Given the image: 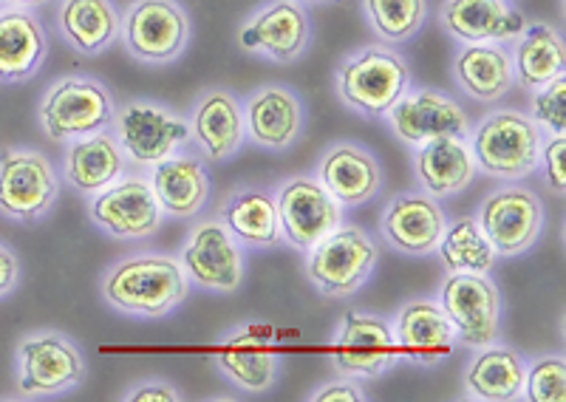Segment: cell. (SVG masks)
I'll list each match as a JSON object with an SVG mask.
<instances>
[{
    "mask_svg": "<svg viewBox=\"0 0 566 402\" xmlns=\"http://www.w3.org/2000/svg\"><path fill=\"white\" fill-rule=\"evenodd\" d=\"M439 255L448 273H490L495 264V250L482 233L476 219H459L448 224L439 241Z\"/></svg>",
    "mask_w": 566,
    "mask_h": 402,
    "instance_id": "obj_35",
    "label": "cell"
},
{
    "mask_svg": "<svg viewBox=\"0 0 566 402\" xmlns=\"http://www.w3.org/2000/svg\"><path fill=\"white\" fill-rule=\"evenodd\" d=\"M241 108L247 139H252L258 148L286 150L303 137L306 110L290 85H261Z\"/></svg>",
    "mask_w": 566,
    "mask_h": 402,
    "instance_id": "obj_20",
    "label": "cell"
},
{
    "mask_svg": "<svg viewBox=\"0 0 566 402\" xmlns=\"http://www.w3.org/2000/svg\"><path fill=\"white\" fill-rule=\"evenodd\" d=\"M193 23L179 0H130L123 14L125 52L142 65L176 63L190 46Z\"/></svg>",
    "mask_w": 566,
    "mask_h": 402,
    "instance_id": "obj_6",
    "label": "cell"
},
{
    "mask_svg": "<svg viewBox=\"0 0 566 402\" xmlns=\"http://www.w3.org/2000/svg\"><path fill=\"white\" fill-rule=\"evenodd\" d=\"M541 142V128L530 114L499 108L476 125L468 145L476 168L502 182H518L538 170Z\"/></svg>",
    "mask_w": 566,
    "mask_h": 402,
    "instance_id": "obj_3",
    "label": "cell"
},
{
    "mask_svg": "<svg viewBox=\"0 0 566 402\" xmlns=\"http://www.w3.org/2000/svg\"><path fill=\"white\" fill-rule=\"evenodd\" d=\"M476 159L464 137H439L419 145L413 154V173L419 188L433 199L457 195L476 179Z\"/></svg>",
    "mask_w": 566,
    "mask_h": 402,
    "instance_id": "obj_26",
    "label": "cell"
},
{
    "mask_svg": "<svg viewBox=\"0 0 566 402\" xmlns=\"http://www.w3.org/2000/svg\"><path fill=\"white\" fill-rule=\"evenodd\" d=\"M510 52L513 80L524 92H538L541 85L553 83L566 68L564 34L549 23H527L524 32L513 40Z\"/></svg>",
    "mask_w": 566,
    "mask_h": 402,
    "instance_id": "obj_30",
    "label": "cell"
},
{
    "mask_svg": "<svg viewBox=\"0 0 566 402\" xmlns=\"http://www.w3.org/2000/svg\"><path fill=\"white\" fill-rule=\"evenodd\" d=\"M428 7V0H363V14L386 46H406L422 34Z\"/></svg>",
    "mask_w": 566,
    "mask_h": 402,
    "instance_id": "obj_34",
    "label": "cell"
},
{
    "mask_svg": "<svg viewBox=\"0 0 566 402\" xmlns=\"http://www.w3.org/2000/svg\"><path fill=\"white\" fill-rule=\"evenodd\" d=\"M277 215H281L283 239L295 250H312L323 235L340 224V204L328 190L310 176H295L277 188Z\"/></svg>",
    "mask_w": 566,
    "mask_h": 402,
    "instance_id": "obj_18",
    "label": "cell"
},
{
    "mask_svg": "<svg viewBox=\"0 0 566 402\" xmlns=\"http://www.w3.org/2000/svg\"><path fill=\"white\" fill-rule=\"evenodd\" d=\"M317 182L340 208H363L382 188V170L371 150L354 142H337L328 148L317 168Z\"/></svg>",
    "mask_w": 566,
    "mask_h": 402,
    "instance_id": "obj_24",
    "label": "cell"
},
{
    "mask_svg": "<svg viewBox=\"0 0 566 402\" xmlns=\"http://www.w3.org/2000/svg\"><path fill=\"white\" fill-rule=\"evenodd\" d=\"M439 27L459 43H513L527 18L507 0H444Z\"/></svg>",
    "mask_w": 566,
    "mask_h": 402,
    "instance_id": "obj_21",
    "label": "cell"
},
{
    "mask_svg": "<svg viewBox=\"0 0 566 402\" xmlns=\"http://www.w3.org/2000/svg\"><path fill=\"white\" fill-rule=\"evenodd\" d=\"M190 137L196 139L210 162H230L247 142L244 108L227 88H207L193 105Z\"/></svg>",
    "mask_w": 566,
    "mask_h": 402,
    "instance_id": "obj_23",
    "label": "cell"
},
{
    "mask_svg": "<svg viewBox=\"0 0 566 402\" xmlns=\"http://www.w3.org/2000/svg\"><path fill=\"white\" fill-rule=\"evenodd\" d=\"M394 338L399 351L422 369H433L453 355L459 338L451 318L437 300H411L399 309Z\"/></svg>",
    "mask_w": 566,
    "mask_h": 402,
    "instance_id": "obj_22",
    "label": "cell"
},
{
    "mask_svg": "<svg viewBox=\"0 0 566 402\" xmlns=\"http://www.w3.org/2000/svg\"><path fill=\"white\" fill-rule=\"evenodd\" d=\"M453 80L476 103H499L515 85L504 43H462L453 57Z\"/></svg>",
    "mask_w": 566,
    "mask_h": 402,
    "instance_id": "obj_28",
    "label": "cell"
},
{
    "mask_svg": "<svg viewBox=\"0 0 566 402\" xmlns=\"http://www.w3.org/2000/svg\"><path fill=\"white\" fill-rule=\"evenodd\" d=\"M88 215L103 233L125 241L148 239L165 221V210H161L154 188L142 176L125 179V182L116 179L114 184L94 193L88 204Z\"/></svg>",
    "mask_w": 566,
    "mask_h": 402,
    "instance_id": "obj_14",
    "label": "cell"
},
{
    "mask_svg": "<svg viewBox=\"0 0 566 402\" xmlns=\"http://www.w3.org/2000/svg\"><path fill=\"white\" fill-rule=\"evenodd\" d=\"M564 154H566V137H549L547 142H541L538 154V168L544 170L549 190L558 195L566 193V168H564Z\"/></svg>",
    "mask_w": 566,
    "mask_h": 402,
    "instance_id": "obj_38",
    "label": "cell"
},
{
    "mask_svg": "<svg viewBox=\"0 0 566 402\" xmlns=\"http://www.w3.org/2000/svg\"><path fill=\"white\" fill-rule=\"evenodd\" d=\"M125 170V154L108 130L74 139L65 150V182L85 195H94L114 184Z\"/></svg>",
    "mask_w": 566,
    "mask_h": 402,
    "instance_id": "obj_31",
    "label": "cell"
},
{
    "mask_svg": "<svg viewBox=\"0 0 566 402\" xmlns=\"http://www.w3.org/2000/svg\"><path fill=\"white\" fill-rule=\"evenodd\" d=\"M221 224L239 244L258 250L277 247L283 241L275 195L258 188L235 190L221 204Z\"/></svg>",
    "mask_w": 566,
    "mask_h": 402,
    "instance_id": "obj_33",
    "label": "cell"
},
{
    "mask_svg": "<svg viewBox=\"0 0 566 402\" xmlns=\"http://www.w3.org/2000/svg\"><path fill=\"white\" fill-rule=\"evenodd\" d=\"M187 278L210 293H235L244 281V255L239 241L221 221H205L187 235L179 255Z\"/></svg>",
    "mask_w": 566,
    "mask_h": 402,
    "instance_id": "obj_15",
    "label": "cell"
},
{
    "mask_svg": "<svg viewBox=\"0 0 566 402\" xmlns=\"http://www.w3.org/2000/svg\"><path fill=\"white\" fill-rule=\"evenodd\" d=\"M54 18L65 43L83 57L105 54L123 32L116 0H60Z\"/></svg>",
    "mask_w": 566,
    "mask_h": 402,
    "instance_id": "obj_27",
    "label": "cell"
},
{
    "mask_svg": "<svg viewBox=\"0 0 566 402\" xmlns=\"http://www.w3.org/2000/svg\"><path fill=\"white\" fill-rule=\"evenodd\" d=\"M9 3L18 9H32V7H43V3H49V0H9Z\"/></svg>",
    "mask_w": 566,
    "mask_h": 402,
    "instance_id": "obj_42",
    "label": "cell"
},
{
    "mask_svg": "<svg viewBox=\"0 0 566 402\" xmlns=\"http://www.w3.org/2000/svg\"><path fill=\"white\" fill-rule=\"evenodd\" d=\"M49 57V34L29 9L0 12V83H29Z\"/></svg>",
    "mask_w": 566,
    "mask_h": 402,
    "instance_id": "obj_25",
    "label": "cell"
},
{
    "mask_svg": "<svg viewBox=\"0 0 566 402\" xmlns=\"http://www.w3.org/2000/svg\"><path fill=\"white\" fill-rule=\"evenodd\" d=\"M524 374L527 363L510 346H482L464 371V391L473 400L513 402L524 396Z\"/></svg>",
    "mask_w": 566,
    "mask_h": 402,
    "instance_id": "obj_32",
    "label": "cell"
},
{
    "mask_svg": "<svg viewBox=\"0 0 566 402\" xmlns=\"http://www.w3.org/2000/svg\"><path fill=\"white\" fill-rule=\"evenodd\" d=\"M312 402H366L368 396L363 394V389L354 383L352 377H343V380H335V383H326L310 396Z\"/></svg>",
    "mask_w": 566,
    "mask_h": 402,
    "instance_id": "obj_39",
    "label": "cell"
},
{
    "mask_svg": "<svg viewBox=\"0 0 566 402\" xmlns=\"http://www.w3.org/2000/svg\"><path fill=\"white\" fill-rule=\"evenodd\" d=\"M275 335L277 329L258 324L232 331L216 349V366L235 389L264 394L281 377V355L272 340Z\"/></svg>",
    "mask_w": 566,
    "mask_h": 402,
    "instance_id": "obj_16",
    "label": "cell"
},
{
    "mask_svg": "<svg viewBox=\"0 0 566 402\" xmlns=\"http://www.w3.org/2000/svg\"><path fill=\"white\" fill-rule=\"evenodd\" d=\"M524 396L530 402H564L566 400V363L564 357L547 355L527 366Z\"/></svg>",
    "mask_w": 566,
    "mask_h": 402,
    "instance_id": "obj_36",
    "label": "cell"
},
{
    "mask_svg": "<svg viewBox=\"0 0 566 402\" xmlns=\"http://www.w3.org/2000/svg\"><path fill=\"white\" fill-rule=\"evenodd\" d=\"M388 125L406 145L431 142L439 137H468L470 119L468 110L448 94L437 88H408L386 114Z\"/></svg>",
    "mask_w": 566,
    "mask_h": 402,
    "instance_id": "obj_17",
    "label": "cell"
},
{
    "mask_svg": "<svg viewBox=\"0 0 566 402\" xmlns=\"http://www.w3.org/2000/svg\"><path fill=\"white\" fill-rule=\"evenodd\" d=\"M85 383L83 351L60 331H40L18 346V391L23 396H54Z\"/></svg>",
    "mask_w": 566,
    "mask_h": 402,
    "instance_id": "obj_7",
    "label": "cell"
},
{
    "mask_svg": "<svg viewBox=\"0 0 566 402\" xmlns=\"http://www.w3.org/2000/svg\"><path fill=\"white\" fill-rule=\"evenodd\" d=\"M57 195V173L43 154L7 150L0 156V213L7 219L32 224L52 213Z\"/></svg>",
    "mask_w": 566,
    "mask_h": 402,
    "instance_id": "obj_13",
    "label": "cell"
},
{
    "mask_svg": "<svg viewBox=\"0 0 566 402\" xmlns=\"http://www.w3.org/2000/svg\"><path fill=\"white\" fill-rule=\"evenodd\" d=\"M150 188L165 215L193 219L210 199V173L196 156H168L150 168Z\"/></svg>",
    "mask_w": 566,
    "mask_h": 402,
    "instance_id": "obj_29",
    "label": "cell"
},
{
    "mask_svg": "<svg viewBox=\"0 0 566 402\" xmlns=\"http://www.w3.org/2000/svg\"><path fill=\"white\" fill-rule=\"evenodd\" d=\"M128 402H179L181 394L176 391V385L165 383V380H148V383H139L123 396Z\"/></svg>",
    "mask_w": 566,
    "mask_h": 402,
    "instance_id": "obj_40",
    "label": "cell"
},
{
    "mask_svg": "<svg viewBox=\"0 0 566 402\" xmlns=\"http://www.w3.org/2000/svg\"><path fill=\"white\" fill-rule=\"evenodd\" d=\"M18 278H20L18 255H14L9 247H3V244H0V298L12 293L14 284H18Z\"/></svg>",
    "mask_w": 566,
    "mask_h": 402,
    "instance_id": "obj_41",
    "label": "cell"
},
{
    "mask_svg": "<svg viewBox=\"0 0 566 402\" xmlns=\"http://www.w3.org/2000/svg\"><path fill=\"white\" fill-rule=\"evenodd\" d=\"M439 306L451 318L459 343L470 349L495 343L502 320V295L488 273H448Z\"/></svg>",
    "mask_w": 566,
    "mask_h": 402,
    "instance_id": "obj_10",
    "label": "cell"
},
{
    "mask_svg": "<svg viewBox=\"0 0 566 402\" xmlns=\"http://www.w3.org/2000/svg\"><path fill=\"white\" fill-rule=\"evenodd\" d=\"M190 295V278L179 258L145 253L114 264L103 275V298L123 315L165 318Z\"/></svg>",
    "mask_w": 566,
    "mask_h": 402,
    "instance_id": "obj_1",
    "label": "cell"
},
{
    "mask_svg": "<svg viewBox=\"0 0 566 402\" xmlns=\"http://www.w3.org/2000/svg\"><path fill=\"white\" fill-rule=\"evenodd\" d=\"M544 201L535 190L518 188H499L482 201L479 210V228L493 244L495 255L515 258L535 247L544 230Z\"/></svg>",
    "mask_w": 566,
    "mask_h": 402,
    "instance_id": "obj_11",
    "label": "cell"
},
{
    "mask_svg": "<svg viewBox=\"0 0 566 402\" xmlns=\"http://www.w3.org/2000/svg\"><path fill=\"white\" fill-rule=\"evenodd\" d=\"M306 253V278L326 298H352L360 293L380 258L371 235L352 224H337Z\"/></svg>",
    "mask_w": 566,
    "mask_h": 402,
    "instance_id": "obj_5",
    "label": "cell"
},
{
    "mask_svg": "<svg viewBox=\"0 0 566 402\" xmlns=\"http://www.w3.org/2000/svg\"><path fill=\"white\" fill-rule=\"evenodd\" d=\"M411 63L386 43L360 46L335 68L337 97L363 119H382L411 88Z\"/></svg>",
    "mask_w": 566,
    "mask_h": 402,
    "instance_id": "obj_2",
    "label": "cell"
},
{
    "mask_svg": "<svg viewBox=\"0 0 566 402\" xmlns=\"http://www.w3.org/2000/svg\"><path fill=\"white\" fill-rule=\"evenodd\" d=\"M530 117L538 128H547L553 137L566 134V77H555L553 83L541 85L538 92H533V103H530Z\"/></svg>",
    "mask_w": 566,
    "mask_h": 402,
    "instance_id": "obj_37",
    "label": "cell"
},
{
    "mask_svg": "<svg viewBox=\"0 0 566 402\" xmlns=\"http://www.w3.org/2000/svg\"><path fill=\"white\" fill-rule=\"evenodd\" d=\"M444 228H448L444 210L428 193L394 195L380 219V233L388 247L413 258L437 253Z\"/></svg>",
    "mask_w": 566,
    "mask_h": 402,
    "instance_id": "obj_19",
    "label": "cell"
},
{
    "mask_svg": "<svg viewBox=\"0 0 566 402\" xmlns=\"http://www.w3.org/2000/svg\"><path fill=\"white\" fill-rule=\"evenodd\" d=\"M399 360V346L386 318L366 311H346L332 343V363L343 377L374 380L391 371Z\"/></svg>",
    "mask_w": 566,
    "mask_h": 402,
    "instance_id": "obj_12",
    "label": "cell"
},
{
    "mask_svg": "<svg viewBox=\"0 0 566 402\" xmlns=\"http://www.w3.org/2000/svg\"><path fill=\"white\" fill-rule=\"evenodd\" d=\"M239 46L277 65H292L310 52L312 18L301 0H266L239 29Z\"/></svg>",
    "mask_w": 566,
    "mask_h": 402,
    "instance_id": "obj_9",
    "label": "cell"
},
{
    "mask_svg": "<svg viewBox=\"0 0 566 402\" xmlns=\"http://www.w3.org/2000/svg\"><path fill=\"white\" fill-rule=\"evenodd\" d=\"M114 128L125 159L145 168H154L161 159L174 156L190 139L187 119L176 117L165 105L145 99H130L123 108H116Z\"/></svg>",
    "mask_w": 566,
    "mask_h": 402,
    "instance_id": "obj_8",
    "label": "cell"
},
{
    "mask_svg": "<svg viewBox=\"0 0 566 402\" xmlns=\"http://www.w3.org/2000/svg\"><path fill=\"white\" fill-rule=\"evenodd\" d=\"M301 3H340V0H301Z\"/></svg>",
    "mask_w": 566,
    "mask_h": 402,
    "instance_id": "obj_43",
    "label": "cell"
},
{
    "mask_svg": "<svg viewBox=\"0 0 566 402\" xmlns=\"http://www.w3.org/2000/svg\"><path fill=\"white\" fill-rule=\"evenodd\" d=\"M116 117L114 94L94 77H63L45 88L40 99V128L54 142H74L108 130Z\"/></svg>",
    "mask_w": 566,
    "mask_h": 402,
    "instance_id": "obj_4",
    "label": "cell"
}]
</instances>
